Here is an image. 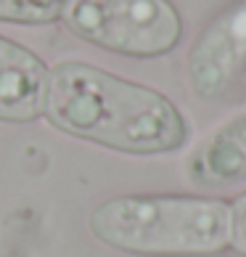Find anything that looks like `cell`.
<instances>
[{
  "mask_svg": "<svg viewBox=\"0 0 246 257\" xmlns=\"http://www.w3.org/2000/svg\"><path fill=\"white\" fill-rule=\"evenodd\" d=\"M191 173L204 186H225L246 178V114L209 136L196 151Z\"/></svg>",
  "mask_w": 246,
  "mask_h": 257,
  "instance_id": "5b68a950",
  "label": "cell"
},
{
  "mask_svg": "<svg viewBox=\"0 0 246 257\" xmlns=\"http://www.w3.org/2000/svg\"><path fill=\"white\" fill-rule=\"evenodd\" d=\"M230 246L246 254V194L230 204Z\"/></svg>",
  "mask_w": 246,
  "mask_h": 257,
  "instance_id": "52a82bcc",
  "label": "cell"
},
{
  "mask_svg": "<svg viewBox=\"0 0 246 257\" xmlns=\"http://www.w3.org/2000/svg\"><path fill=\"white\" fill-rule=\"evenodd\" d=\"M45 64L22 45L0 37V119H37L45 109Z\"/></svg>",
  "mask_w": 246,
  "mask_h": 257,
  "instance_id": "277c9868",
  "label": "cell"
},
{
  "mask_svg": "<svg viewBox=\"0 0 246 257\" xmlns=\"http://www.w3.org/2000/svg\"><path fill=\"white\" fill-rule=\"evenodd\" d=\"M90 228L103 244L138 254H209L230 244V204L198 196H117Z\"/></svg>",
  "mask_w": 246,
  "mask_h": 257,
  "instance_id": "7a4b0ae2",
  "label": "cell"
},
{
  "mask_svg": "<svg viewBox=\"0 0 246 257\" xmlns=\"http://www.w3.org/2000/svg\"><path fill=\"white\" fill-rule=\"evenodd\" d=\"M66 0H0V22L45 24L59 19Z\"/></svg>",
  "mask_w": 246,
  "mask_h": 257,
  "instance_id": "8992f818",
  "label": "cell"
},
{
  "mask_svg": "<svg viewBox=\"0 0 246 257\" xmlns=\"http://www.w3.org/2000/svg\"><path fill=\"white\" fill-rule=\"evenodd\" d=\"M61 16L77 37L125 56H162L180 40L167 0H66Z\"/></svg>",
  "mask_w": 246,
  "mask_h": 257,
  "instance_id": "3957f363",
  "label": "cell"
},
{
  "mask_svg": "<svg viewBox=\"0 0 246 257\" xmlns=\"http://www.w3.org/2000/svg\"><path fill=\"white\" fill-rule=\"evenodd\" d=\"M45 117L59 130L127 154H162L185 144L172 101L88 64H59L48 74Z\"/></svg>",
  "mask_w": 246,
  "mask_h": 257,
  "instance_id": "6da1fadb",
  "label": "cell"
}]
</instances>
